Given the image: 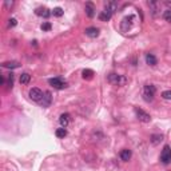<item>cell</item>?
Returning a JSON list of instances; mask_svg holds the SVG:
<instances>
[{"label": "cell", "mask_w": 171, "mask_h": 171, "mask_svg": "<svg viewBox=\"0 0 171 171\" xmlns=\"http://www.w3.org/2000/svg\"><path fill=\"white\" fill-rule=\"evenodd\" d=\"M155 92H156L155 86L146 84L143 87V99L146 102H151L152 99H154V96H155Z\"/></svg>", "instance_id": "obj_1"}, {"label": "cell", "mask_w": 171, "mask_h": 171, "mask_svg": "<svg viewBox=\"0 0 171 171\" xmlns=\"http://www.w3.org/2000/svg\"><path fill=\"white\" fill-rule=\"evenodd\" d=\"M108 82L114 86H125L127 83V79L122 75H118V74H110L108 75Z\"/></svg>", "instance_id": "obj_2"}, {"label": "cell", "mask_w": 171, "mask_h": 171, "mask_svg": "<svg viewBox=\"0 0 171 171\" xmlns=\"http://www.w3.org/2000/svg\"><path fill=\"white\" fill-rule=\"evenodd\" d=\"M48 83H50V86H52L54 88H56V90H64V88H67V86H68V83L63 80L61 78H52L48 80Z\"/></svg>", "instance_id": "obj_3"}, {"label": "cell", "mask_w": 171, "mask_h": 171, "mask_svg": "<svg viewBox=\"0 0 171 171\" xmlns=\"http://www.w3.org/2000/svg\"><path fill=\"white\" fill-rule=\"evenodd\" d=\"M134 20H135V16H134V15L126 16L125 19L122 20V24H121L122 32H128L131 30V27H132V24H134Z\"/></svg>", "instance_id": "obj_4"}, {"label": "cell", "mask_w": 171, "mask_h": 171, "mask_svg": "<svg viewBox=\"0 0 171 171\" xmlns=\"http://www.w3.org/2000/svg\"><path fill=\"white\" fill-rule=\"evenodd\" d=\"M28 95H30V98L34 102H40L43 99V96H44V92H43L40 88H38V87H34V88L30 90Z\"/></svg>", "instance_id": "obj_5"}, {"label": "cell", "mask_w": 171, "mask_h": 171, "mask_svg": "<svg viewBox=\"0 0 171 171\" xmlns=\"http://www.w3.org/2000/svg\"><path fill=\"white\" fill-rule=\"evenodd\" d=\"M161 161H162V163H165V165H169L171 162V147L169 144H166V146L163 147V150L161 152Z\"/></svg>", "instance_id": "obj_6"}, {"label": "cell", "mask_w": 171, "mask_h": 171, "mask_svg": "<svg viewBox=\"0 0 171 171\" xmlns=\"http://www.w3.org/2000/svg\"><path fill=\"white\" fill-rule=\"evenodd\" d=\"M135 114H136V118L139 119L140 122H143V123H148V122H151V116L147 114L146 111H143L142 108H135Z\"/></svg>", "instance_id": "obj_7"}, {"label": "cell", "mask_w": 171, "mask_h": 171, "mask_svg": "<svg viewBox=\"0 0 171 171\" xmlns=\"http://www.w3.org/2000/svg\"><path fill=\"white\" fill-rule=\"evenodd\" d=\"M39 103H40V106L44 107V108H47V107L51 106V103H52V95H51L50 91H46V92H44V96H43V99L39 102Z\"/></svg>", "instance_id": "obj_8"}, {"label": "cell", "mask_w": 171, "mask_h": 171, "mask_svg": "<svg viewBox=\"0 0 171 171\" xmlns=\"http://www.w3.org/2000/svg\"><path fill=\"white\" fill-rule=\"evenodd\" d=\"M35 13L38 16H42V17H50L51 15H52V11H50L48 8H46V7H39V8L35 9Z\"/></svg>", "instance_id": "obj_9"}, {"label": "cell", "mask_w": 171, "mask_h": 171, "mask_svg": "<svg viewBox=\"0 0 171 171\" xmlns=\"http://www.w3.org/2000/svg\"><path fill=\"white\" fill-rule=\"evenodd\" d=\"M118 9V3L116 2H107V3H104V11H107V12H110L111 15L115 12V11Z\"/></svg>", "instance_id": "obj_10"}, {"label": "cell", "mask_w": 171, "mask_h": 171, "mask_svg": "<svg viewBox=\"0 0 171 171\" xmlns=\"http://www.w3.org/2000/svg\"><path fill=\"white\" fill-rule=\"evenodd\" d=\"M84 32L88 38H92V39L99 36V28H96V27H88V28H86Z\"/></svg>", "instance_id": "obj_11"}, {"label": "cell", "mask_w": 171, "mask_h": 171, "mask_svg": "<svg viewBox=\"0 0 171 171\" xmlns=\"http://www.w3.org/2000/svg\"><path fill=\"white\" fill-rule=\"evenodd\" d=\"M119 156H121V159L123 162H128L131 159V156H132V152L128 148H123V150L119 152Z\"/></svg>", "instance_id": "obj_12"}, {"label": "cell", "mask_w": 171, "mask_h": 171, "mask_svg": "<svg viewBox=\"0 0 171 171\" xmlns=\"http://www.w3.org/2000/svg\"><path fill=\"white\" fill-rule=\"evenodd\" d=\"M84 9H86V15L88 17H94V16H95V6H94L92 3H90V2L86 3Z\"/></svg>", "instance_id": "obj_13"}, {"label": "cell", "mask_w": 171, "mask_h": 171, "mask_svg": "<svg viewBox=\"0 0 171 171\" xmlns=\"http://www.w3.org/2000/svg\"><path fill=\"white\" fill-rule=\"evenodd\" d=\"M59 122H60V125L61 127H67L68 126V123H70V115L68 114H61L60 115V118H59Z\"/></svg>", "instance_id": "obj_14"}, {"label": "cell", "mask_w": 171, "mask_h": 171, "mask_svg": "<svg viewBox=\"0 0 171 171\" xmlns=\"http://www.w3.org/2000/svg\"><path fill=\"white\" fill-rule=\"evenodd\" d=\"M20 84H28L30 83V80H31V75L28 74V72H24V74H21L20 75Z\"/></svg>", "instance_id": "obj_15"}, {"label": "cell", "mask_w": 171, "mask_h": 171, "mask_svg": "<svg viewBox=\"0 0 171 171\" xmlns=\"http://www.w3.org/2000/svg\"><path fill=\"white\" fill-rule=\"evenodd\" d=\"M146 63L148 65H156L158 60H156V58L152 55V54H147V55H146Z\"/></svg>", "instance_id": "obj_16"}, {"label": "cell", "mask_w": 171, "mask_h": 171, "mask_svg": "<svg viewBox=\"0 0 171 171\" xmlns=\"http://www.w3.org/2000/svg\"><path fill=\"white\" fill-rule=\"evenodd\" d=\"M2 65L4 68H9V70H11V68H19L20 67V64L17 63V61H4Z\"/></svg>", "instance_id": "obj_17"}, {"label": "cell", "mask_w": 171, "mask_h": 171, "mask_svg": "<svg viewBox=\"0 0 171 171\" xmlns=\"http://www.w3.org/2000/svg\"><path fill=\"white\" fill-rule=\"evenodd\" d=\"M111 13L110 12H107V11H102V12L99 13V19L102 20V21H108L111 19Z\"/></svg>", "instance_id": "obj_18"}, {"label": "cell", "mask_w": 171, "mask_h": 171, "mask_svg": "<svg viewBox=\"0 0 171 171\" xmlns=\"http://www.w3.org/2000/svg\"><path fill=\"white\" fill-rule=\"evenodd\" d=\"M162 140H163V136L159 135V134H154V135H151V139H150V142L152 144H158V143H161Z\"/></svg>", "instance_id": "obj_19"}, {"label": "cell", "mask_w": 171, "mask_h": 171, "mask_svg": "<svg viewBox=\"0 0 171 171\" xmlns=\"http://www.w3.org/2000/svg\"><path fill=\"white\" fill-rule=\"evenodd\" d=\"M83 79H87V80H91V79L94 78V71L92 70H88V68H87V70H83Z\"/></svg>", "instance_id": "obj_20"}, {"label": "cell", "mask_w": 171, "mask_h": 171, "mask_svg": "<svg viewBox=\"0 0 171 171\" xmlns=\"http://www.w3.org/2000/svg\"><path fill=\"white\" fill-rule=\"evenodd\" d=\"M147 4H148V7H150V8L152 9V11H151V13H152L154 16H156V9H158V3H156V2H148Z\"/></svg>", "instance_id": "obj_21"}, {"label": "cell", "mask_w": 171, "mask_h": 171, "mask_svg": "<svg viewBox=\"0 0 171 171\" xmlns=\"http://www.w3.org/2000/svg\"><path fill=\"white\" fill-rule=\"evenodd\" d=\"M63 13H64V11L60 8V7H56V8H54L52 9V15L55 16V17H60V16H63Z\"/></svg>", "instance_id": "obj_22"}, {"label": "cell", "mask_w": 171, "mask_h": 171, "mask_svg": "<svg viewBox=\"0 0 171 171\" xmlns=\"http://www.w3.org/2000/svg\"><path fill=\"white\" fill-rule=\"evenodd\" d=\"M163 19H165L167 23L171 24V9L170 8H167L165 12H163Z\"/></svg>", "instance_id": "obj_23"}, {"label": "cell", "mask_w": 171, "mask_h": 171, "mask_svg": "<svg viewBox=\"0 0 171 171\" xmlns=\"http://www.w3.org/2000/svg\"><path fill=\"white\" fill-rule=\"evenodd\" d=\"M55 134H56L58 138H64L65 135H67V130H65L64 127H61V128H58V130H56Z\"/></svg>", "instance_id": "obj_24"}, {"label": "cell", "mask_w": 171, "mask_h": 171, "mask_svg": "<svg viewBox=\"0 0 171 171\" xmlns=\"http://www.w3.org/2000/svg\"><path fill=\"white\" fill-rule=\"evenodd\" d=\"M162 98L163 99H167V100H171V91H163L162 92Z\"/></svg>", "instance_id": "obj_25"}, {"label": "cell", "mask_w": 171, "mask_h": 171, "mask_svg": "<svg viewBox=\"0 0 171 171\" xmlns=\"http://www.w3.org/2000/svg\"><path fill=\"white\" fill-rule=\"evenodd\" d=\"M51 28H52V25H51V23H48V21H46V23L42 24V30L43 31H50Z\"/></svg>", "instance_id": "obj_26"}, {"label": "cell", "mask_w": 171, "mask_h": 171, "mask_svg": "<svg viewBox=\"0 0 171 171\" xmlns=\"http://www.w3.org/2000/svg\"><path fill=\"white\" fill-rule=\"evenodd\" d=\"M16 24H17V20H16V19H13V17H12V19H9V23H8V27H9V28L15 27Z\"/></svg>", "instance_id": "obj_27"}, {"label": "cell", "mask_w": 171, "mask_h": 171, "mask_svg": "<svg viewBox=\"0 0 171 171\" xmlns=\"http://www.w3.org/2000/svg\"><path fill=\"white\" fill-rule=\"evenodd\" d=\"M12 84H13V75L9 74L8 75V87H11V88H12Z\"/></svg>", "instance_id": "obj_28"}, {"label": "cell", "mask_w": 171, "mask_h": 171, "mask_svg": "<svg viewBox=\"0 0 171 171\" xmlns=\"http://www.w3.org/2000/svg\"><path fill=\"white\" fill-rule=\"evenodd\" d=\"M4 4H6V7H12L13 6V2H6Z\"/></svg>", "instance_id": "obj_29"}, {"label": "cell", "mask_w": 171, "mask_h": 171, "mask_svg": "<svg viewBox=\"0 0 171 171\" xmlns=\"http://www.w3.org/2000/svg\"><path fill=\"white\" fill-rule=\"evenodd\" d=\"M166 6H169V7H171V2H166ZM171 9V8H170Z\"/></svg>", "instance_id": "obj_30"}]
</instances>
